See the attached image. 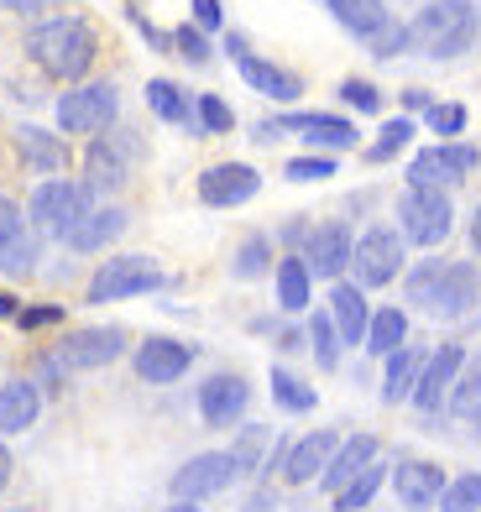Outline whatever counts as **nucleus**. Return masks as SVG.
Instances as JSON below:
<instances>
[{"label": "nucleus", "mask_w": 481, "mask_h": 512, "mask_svg": "<svg viewBox=\"0 0 481 512\" xmlns=\"http://www.w3.org/2000/svg\"><path fill=\"white\" fill-rule=\"evenodd\" d=\"M16 314H21V298L0 288V319H16Z\"/></svg>", "instance_id": "52"}, {"label": "nucleus", "mask_w": 481, "mask_h": 512, "mask_svg": "<svg viewBox=\"0 0 481 512\" xmlns=\"http://www.w3.org/2000/svg\"><path fill=\"white\" fill-rule=\"evenodd\" d=\"M272 398H278V408H288V413H314V403H319V398H314V387L299 382L288 366L272 371Z\"/></svg>", "instance_id": "35"}, {"label": "nucleus", "mask_w": 481, "mask_h": 512, "mask_svg": "<svg viewBox=\"0 0 481 512\" xmlns=\"http://www.w3.org/2000/svg\"><path fill=\"white\" fill-rule=\"evenodd\" d=\"M6 512H32V507H6Z\"/></svg>", "instance_id": "56"}, {"label": "nucleus", "mask_w": 481, "mask_h": 512, "mask_svg": "<svg viewBox=\"0 0 481 512\" xmlns=\"http://www.w3.org/2000/svg\"><path fill=\"white\" fill-rule=\"evenodd\" d=\"M173 53H183L189 63H210V42H204V32L189 21V27H178V32H173Z\"/></svg>", "instance_id": "46"}, {"label": "nucleus", "mask_w": 481, "mask_h": 512, "mask_svg": "<svg viewBox=\"0 0 481 512\" xmlns=\"http://www.w3.org/2000/svg\"><path fill=\"white\" fill-rule=\"evenodd\" d=\"M236 68H241V79L257 89V95H267V100H283V105H288V100H299V95H304L299 74H288V68L267 63V58H257V53H241Z\"/></svg>", "instance_id": "26"}, {"label": "nucleus", "mask_w": 481, "mask_h": 512, "mask_svg": "<svg viewBox=\"0 0 481 512\" xmlns=\"http://www.w3.org/2000/svg\"><path fill=\"white\" fill-rule=\"evenodd\" d=\"M408 142H414V121H408V115H398V121H387L382 126V136L372 147H366V162H387V157H398Z\"/></svg>", "instance_id": "38"}, {"label": "nucleus", "mask_w": 481, "mask_h": 512, "mask_svg": "<svg viewBox=\"0 0 481 512\" xmlns=\"http://www.w3.org/2000/svg\"><path fill=\"white\" fill-rule=\"evenodd\" d=\"M37 230H16V236H0V272L6 277H21V272H32L37 267Z\"/></svg>", "instance_id": "32"}, {"label": "nucleus", "mask_w": 481, "mask_h": 512, "mask_svg": "<svg viewBox=\"0 0 481 512\" xmlns=\"http://www.w3.org/2000/svg\"><path fill=\"white\" fill-rule=\"evenodd\" d=\"M429 131L440 136V142L461 136L466 131V105H429Z\"/></svg>", "instance_id": "42"}, {"label": "nucleus", "mask_w": 481, "mask_h": 512, "mask_svg": "<svg viewBox=\"0 0 481 512\" xmlns=\"http://www.w3.org/2000/svg\"><path fill=\"white\" fill-rule=\"evenodd\" d=\"M48 0H0V11H11V16H37Z\"/></svg>", "instance_id": "50"}, {"label": "nucleus", "mask_w": 481, "mask_h": 512, "mask_svg": "<svg viewBox=\"0 0 481 512\" xmlns=\"http://www.w3.org/2000/svg\"><path fill=\"white\" fill-rule=\"evenodd\" d=\"M330 319H335V330H340V345H366L372 309H366V293L356 283H335L330 288Z\"/></svg>", "instance_id": "25"}, {"label": "nucleus", "mask_w": 481, "mask_h": 512, "mask_svg": "<svg viewBox=\"0 0 481 512\" xmlns=\"http://www.w3.org/2000/svg\"><path fill=\"white\" fill-rule=\"evenodd\" d=\"M272 126H278V131H299L309 147H335V152L356 147V126L346 121V115L304 110V115H278V121H272Z\"/></svg>", "instance_id": "19"}, {"label": "nucleus", "mask_w": 481, "mask_h": 512, "mask_svg": "<svg viewBox=\"0 0 481 512\" xmlns=\"http://www.w3.org/2000/svg\"><path fill=\"white\" fill-rule=\"evenodd\" d=\"M351 272H356V288H387L403 272V236L393 225L361 230L351 251Z\"/></svg>", "instance_id": "10"}, {"label": "nucleus", "mask_w": 481, "mask_h": 512, "mask_svg": "<svg viewBox=\"0 0 481 512\" xmlns=\"http://www.w3.org/2000/svg\"><path fill=\"white\" fill-rule=\"evenodd\" d=\"M440 512H481V476H476V471H466V476L445 481V492H440Z\"/></svg>", "instance_id": "37"}, {"label": "nucleus", "mask_w": 481, "mask_h": 512, "mask_svg": "<svg viewBox=\"0 0 481 512\" xmlns=\"http://www.w3.org/2000/svg\"><path fill=\"white\" fill-rule=\"evenodd\" d=\"M147 105L163 115V121H173V126H194V121H199L194 105H189V95H183L173 79H152V84H147Z\"/></svg>", "instance_id": "31"}, {"label": "nucleus", "mask_w": 481, "mask_h": 512, "mask_svg": "<svg viewBox=\"0 0 481 512\" xmlns=\"http://www.w3.org/2000/svg\"><path fill=\"white\" fill-rule=\"evenodd\" d=\"M398 225L414 246H440L455 225V209L445 189H429V183H408L398 199Z\"/></svg>", "instance_id": "8"}, {"label": "nucleus", "mask_w": 481, "mask_h": 512, "mask_svg": "<svg viewBox=\"0 0 481 512\" xmlns=\"http://www.w3.org/2000/svg\"><path fill=\"white\" fill-rule=\"evenodd\" d=\"M476 21H481V6H476Z\"/></svg>", "instance_id": "57"}, {"label": "nucleus", "mask_w": 481, "mask_h": 512, "mask_svg": "<svg viewBox=\"0 0 481 512\" xmlns=\"http://www.w3.org/2000/svg\"><path fill=\"white\" fill-rule=\"evenodd\" d=\"M403 105H408V110H429L434 100L424 95V89H408V95H403Z\"/></svg>", "instance_id": "53"}, {"label": "nucleus", "mask_w": 481, "mask_h": 512, "mask_svg": "<svg viewBox=\"0 0 481 512\" xmlns=\"http://www.w3.org/2000/svg\"><path fill=\"white\" fill-rule=\"evenodd\" d=\"M168 283V272L152 262L142 251H126V256H105L95 267L84 288V304H121V298H142V293H157Z\"/></svg>", "instance_id": "7"}, {"label": "nucleus", "mask_w": 481, "mask_h": 512, "mask_svg": "<svg viewBox=\"0 0 481 512\" xmlns=\"http://www.w3.org/2000/svg\"><path fill=\"white\" fill-rule=\"evenodd\" d=\"M262 450H267V429H262V424H251V429L236 439V450H231V455H236V471H241V476L262 471Z\"/></svg>", "instance_id": "40"}, {"label": "nucleus", "mask_w": 481, "mask_h": 512, "mask_svg": "<svg viewBox=\"0 0 481 512\" xmlns=\"http://www.w3.org/2000/svg\"><path fill=\"white\" fill-rule=\"evenodd\" d=\"M351 251H356V241H351V225L346 220H325V225H314L309 236H304V267L314 272V277H330V283H340V272L351 267Z\"/></svg>", "instance_id": "12"}, {"label": "nucleus", "mask_w": 481, "mask_h": 512, "mask_svg": "<svg viewBox=\"0 0 481 512\" xmlns=\"http://www.w3.org/2000/svg\"><path fill=\"white\" fill-rule=\"evenodd\" d=\"M377 460V439L372 434H351V439H340V450L330 455V465H325V476H319V486H325V492L335 497L340 486H351L366 465Z\"/></svg>", "instance_id": "23"}, {"label": "nucleus", "mask_w": 481, "mask_h": 512, "mask_svg": "<svg viewBox=\"0 0 481 512\" xmlns=\"http://www.w3.org/2000/svg\"><path fill=\"white\" fill-rule=\"evenodd\" d=\"M398 345H408V314L403 309H377L366 324V351L372 356H393Z\"/></svg>", "instance_id": "30"}, {"label": "nucleus", "mask_w": 481, "mask_h": 512, "mask_svg": "<svg viewBox=\"0 0 481 512\" xmlns=\"http://www.w3.org/2000/svg\"><path fill=\"white\" fill-rule=\"evenodd\" d=\"M246 403H251V387L236 377V371H220V377H210V382L199 387V418H204L210 429H231V424H241Z\"/></svg>", "instance_id": "17"}, {"label": "nucleus", "mask_w": 481, "mask_h": 512, "mask_svg": "<svg viewBox=\"0 0 481 512\" xmlns=\"http://www.w3.org/2000/svg\"><path fill=\"white\" fill-rule=\"evenodd\" d=\"M340 100H346L351 110H366V115H377V110H382L377 84H366V79H346V84H340Z\"/></svg>", "instance_id": "45"}, {"label": "nucleus", "mask_w": 481, "mask_h": 512, "mask_svg": "<svg viewBox=\"0 0 481 512\" xmlns=\"http://www.w3.org/2000/svg\"><path fill=\"white\" fill-rule=\"evenodd\" d=\"M11 142H16L21 162H27V173H48V178H58V173L68 168V147H63V136H58V131L16 126V131H11Z\"/></svg>", "instance_id": "20"}, {"label": "nucleus", "mask_w": 481, "mask_h": 512, "mask_svg": "<svg viewBox=\"0 0 481 512\" xmlns=\"http://www.w3.org/2000/svg\"><path fill=\"white\" fill-rule=\"evenodd\" d=\"M126 225H131V215H126L121 204H100V209H89V215H84L74 230H68V241H63V246H68V251H79V256H89V251H100V246L116 241Z\"/></svg>", "instance_id": "22"}, {"label": "nucleus", "mask_w": 481, "mask_h": 512, "mask_svg": "<svg viewBox=\"0 0 481 512\" xmlns=\"http://www.w3.org/2000/svg\"><path fill=\"white\" fill-rule=\"evenodd\" d=\"M314 298V272L304 267V256H283L278 262V304L288 314H304Z\"/></svg>", "instance_id": "29"}, {"label": "nucleus", "mask_w": 481, "mask_h": 512, "mask_svg": "<svg viewBox=\"0 0 481 512\" xmlns=\"http://www.w3.org/2000/svg\"><path fill=\"white\" fill-rule=\"evenodd\" d=\"M89 209H95V189H89L84 178H42L27 199V225L42 241H68V230H74Z\"/></svg>", "instance_id": "4"}, {"label": "nucleus", "mask_w": 481, "mask_h": 512, "mask_svg": "<svg viewBox=\"0 0 481 512\" xmlns=\"http://www.w3.org/2000/svg\"><path fill=\"white\" fill-rule=\"evenodd\" d=\"M335 450H340V434H335V429H314V434H304V439H293L288 460H283V481H288V486L319 481Z\"/></svg>", "instance_id": "18"}, {"label": "nucleus", "mask_w": 481, "mask_h": 512, "mask_svg": "<svg viewBox=\"0 0 481 512\" xmlns=\"http://www.w3.org/2000/svg\"><path fill=\"white\" fill-rule=\"evenodd\" d=\"M403 48H408V27H398V21H387L377 37H366V53L372 58H398Z\"/></svg>", "instance_id": "43"}, {"label": "nucleus", "mask_w": 481, "mask_h": 512, "mask_svg": "<svg viewBox=\"0 0 481 512\" xmlns=\"http://www.w3.org/2000/svg\"><path fill=\"white\" fill-rule=\"evenodd\" d=\"M408 298L419 309H429L434 319H466L481 298V272L471 262H440L429 256L408 272Z\"/></svg>", "instance_id": "2"}, {"label": "nucleus", "mask_w": 481, "mask_h": 512, "mask_svg": "<svg viewBox=\"0 0 481 512\" xmlns=\"http://www.w3.org/2000/svg\"><path fill=\"white\" fill-rule=\"evenodd\" d=\"M241 471H236V455L231 450H210V455H194L189 465H178L173 481H168V492L178 502H204V497H215L225 492Z\"/></svg>", "instance_id": "11"}, {"label": "nucleus", "mask_w": 481, "mask_h": 512, "mask_svg": "<svg viewBox=\"0 0 481 512\" xmlns=\"http://www.w3.org/2000/svg\"><path fill=\"white\" fill-rule=\"evenodd\" d=\"M194 115H199V136H225L236 126V110L225 105L220 95H204L199 105H194Z\"/></svg>", "instance_id": "39"}, {"label": "nucleus", "mask_w": 481, "mask_h": 512, "mask_svg": "<svg viewBox=\"0 0 481 512\" xmlns=\"http://www.w3.org/2000/svg\"><path fill=\"white\" fill-rule=\"evenodd\" d=\"M27 58L42 68L48 79H63V84H84V74L95 68V53H100V37L84 16H48L27 32Z\"/></svg>", "instance_id": "1"}, {"label": "nucleus", "mask_w": 481, "mask_h": 512, "mask_svg": "<svg viewBox=\"0 0 481 512\" xmlns=\"http://www.w3.org/2000/svg\"><path fill=\"white\" fill-rule=\"evenodd\" d=\"M163 512H199L194 502H178V507H163Z\"/></svg>", "instance_id": "55"}, {"label": "nucleus", "mask_w": 481, "mask_h": 512, "mask_svg": "<svg viewBox=\"0 0 481 512\" xmlns=\"http://www.w3.org/2000/svg\"><path fill=\"white\" fill-rule=\"evenodd\" d=\"M11 450H6V434H0V492H6V486H11Z\"/></svg>", "instance_id": "51"}, {"label": "nucleus", "mask_w": 481, "mask_h": 512, "mask_svg": "<svg viewBox=\"0 0 481 512\" xmlns=\"http://www.w3.org/2000/svg\"><path fill=\"white\" fill-rule=\"evenodd\" d=\"M42 418V387L32 377L0 382V434H27Z\"/></svg>", "instance_id": "21"}, {"label": "nucleus", "mask_w": 481, "mask_h": 512, "mask_svg": "<svg viewBox=\"0 0 481 512\" xmlns=\"http://www.w3.org/2000/svg\"><path fill=\"white\" fill-rule=\"evenodd\" d=\"M325 6H330V16L340 21V27H346L351 37H361V42H366V37H377L387 21H393L382 0H325Z\"/></svg>", "instance_id": "28"}, {"label": "nucleus", "mask_w": 481, "mask_h": 512, "mask_svg": "<svg viewBox=\"0 0 481 512\" xmlns=\"http://www.w3.org/2000/svg\"><path fill=\"white\" fill-rule=\"evenodd\" d=\"M450 413L466 418V424H476V418H481V361L476 366H461V377H455V387H450Z\"/></svg>", "instance_id": "33"}, {"label": "nucleus", "mask_w": 481, "mask_h": 512, "mask_svg": "<svg viewBox=\"0 0 481 512\" xmlns=\"http://www.w3.org/2000/svg\"><path fill=\"white\" fill-rule=\"evenodd\" d=\"M220 21H225L220 0H194V27L199 32H220Z\"/></svg>", "instance_id": "48"}, {"label": "nucleus", "mask_w": 481, "mask_h": 512, "mask_svg": "<svg viewBox=\"0 0 481 512\" xmlns=\"http://www.w3.org/2000/svg\"><path fill=\"white\" fill-rule=\"evenodd\" d=\"M121 351H126V330H116V324H100V330H74V335L53 340L48 351H37V377L63 382V377H74V371H100V366L116 361Z\"/></svg>", "instance_id": "3"}, {"label": "nucleus", "mask_w": 481, "mask_h": 512, "mask_svg": "<svg viewBox=\"0 0 481 512\" xmlns=\"http://www.w3.org/2000/svg\"><path fill=\"white\" fill-rule=\"evenodd\" d=\"M189 366H194V345H183V340L152 335V340L136 345V382H147V387H168Z\"/></svg>", "instance_id": "15"}, {"label": "nucleus", "mask_w": 481, "mask_h": 512, "mask_svg": "<svg viewBox=\"0 0 481 512\" xmlns=\"http://www.w3.org/2000/svg\"><path fill=\"white\" fill-rule=\"evenodd\" d=\"M461 366H466V351L461 345H440L429 361H424V371H419V382H414V408L419 413H440L445 403H450V387H455V377H461Z\"/></svg>", "instance_id": "16"}, {"label": "nucleus", "mask_w": 481, "mask_h": 512, "mask_svg": "<svg viewBox=\"0 0 481 512\" xmlns=\"http://www.w3.org/2000/svg\"><path fill=\"white\" fill-rule=\"evenodd\" d=\"M116 110H121V95L110 79H95V84H79L58 100V131L68 136H100L116 126Z\"/></svg>", "instance_id": "9"}, {"label": "nucleus", "mask_w": 481, "mask_h": 512, "mask_svg": "<svg viewBox=\"0 0 481 512\" xmlns=\"http://www.w3.org/2000/svg\"><path fill=\"white\" fill-rule=\"evenodd\" d=\"M382 481H387V471L372 460V465H366V471H361L351 486H340V492H335V512H361L366 502H372V497L382 492Z\"/></svg>", "instance_id": "34"}, {"label": "nucleus", "mask_w": 481, "mask_h": 512, "mask_svg": "<svg viewBox=\"0 0 481 512\" xmlns=\"http://www.w3.org/2000/svg\"><path fill=\"white\" fill-rule=\"evenodd\" d=\"M147 157L142 147V136H136L131 126H110L100 136H89V147H84V183L95 194H116L131 183L136 173V162Z\"/></svg>", "instance_id": "6"}, {"label": "nucleus", "mask_w": 481, "mask_h": 512, "mask_svg": "<svg viewBox=\"0 0 481 512\" xmlns=\"http://www.w3.org/2000/svg\"><path fill=\"white\" fill-rule=\"evenodd\" d=\"M471 251H481V209H476V220H471Z\"/></svg>", "instance_id": "54"}, {"label": "nucleus", "mask_w": 481, "mask_h": 512, "mask_svg": "<svg viewBox=\"0 0 481 512\" xmlns=\"http://www.w3.org/2000/svg\"><path fill=\"white\" fill-rule=\"evenodd\" d=\"M283 173H288V183H325L335 173V162L330 157H293Z\"/></svg>", "instance_id": "44"}, {"label": "nucleus", "mask_w": 481, "mask_h": 512, "mask_svg": "<svg viewBox=\"0 0 481 512\" xmlns=\"http://www.w3.org/2000/svg\"><path fill=\"white\" fill-rule=\"evenodd\" d=\"M481 162L476 147L466 142H440V147H424L414 162H408V183H429V189H450V183H461L471 168Z\"/></svg>", "instance_id": "13"}, {"label": "nucleus", "mask_w": 481, "mask_h": 512, "mask_svg": "<svg viewBox=\"0 0 481 512\" xmlns=\"http://www.w3.org/2000/svg\"><path fill=\"white\" fill-rule=\"evenodd\" d=\"M424 351H414V345H398L393 356H387V377H382V403H403V398H414V382H419V371H424Z\"/></svg>", "instance_id": "27"}, {"label": "nucleus", "mask_w": 481, "mask_h": 512, "mask_svg": "<svg viewBox=\"0 0 481 512\" xmlns=\"http://www.w3.org/2000/svg\"><path fill=\"white\" fill-rule=\"evenodd\" d=\"M393 486H398V502L403 507H434L445 492V471L440 465H429V460H403L398 471H393Z\"/></svg>", "instance_id": "24"}, {"label": "nucleus", "mask_w": 481, "mask_h": 512, "mask_svg": "<svg viewBox=\"0 0 481 512\" xmlns=\"http://www.w3.org/2000/svg\"><path fill=\"white\" fill-rule=\"evenodd\" d=\"M58 319H63L58 304H21V314H16L21 330H48V324H58Z\"/></svg>", "instance_id": "47"}, {"label": "nucleus", "mask_w": 481, "mask_h": 512, "mask_svg": "<svg viewBox=\"0 0 481 512\" xmlns=\"http://www.w3.org/2000/svg\"><path fill=\"white\" fill-rule=\"evenodd\" d=\"M309 345H314V361L325 366V371H335V366H340V330H335L330 309L309 319Z\"/></svg>", "instance_id": "36"}, {"label": "nucleus", "mask_w": 481, "mask_h": 512, "mask_svg": "<svg viewBox=\"0 0 481 512\" xmlns=\"http://www.w3.org/2000/svg\"><path fill=\"white\" fill-rule=\"evenodd\" d=\"M257 189H262V173L251 162H215V168L199 173V199L210 209H236Z\"/></svg>", "instance_id": "14"}, {"label": "nucleus", "mask_w": 481, "mask_h": 512, "mask_svg": "<svg viewBox=\"0 0 481 512\" xmlns=\"http://www.w3.org/2000/svg\"><path fill=\"white\" fill-rule=\"evenodd\" d=\"M267 262H272V246H267V236H251V241H241V251H236L231 272H236V277H262V272H267Z\"/></svg>", "instance_id": "41"}, {"label": "nucleus", "mask_w": 481, "mask_h": 512, "mask_svg": "<svg viewBox=\"0 0 481 512\" xmlns=\"http://www.w3.org/2000/svg\"><path fill=\"white\" fill-rule=\"evenodd\" d=\"M476 37V6L471 0H429V6L408 21V48L429 58H455L466 53Z\"/></svg>", "instance_id": "5"}, {"label": "nucleus", "mask_w": 481, "mask_h": 512, "mask_svg": "<svg viewBox=\"0 0 481 512\" xmlns=\"http://www.w3.org/2000/svg\"><path fill=\"white\" fill-rule=\"evenodd\" d=\"M16 230H27V215L16 209V199L0 194V236H16Z\"/></svg>", "instance_id": "49"}]
</instances>
